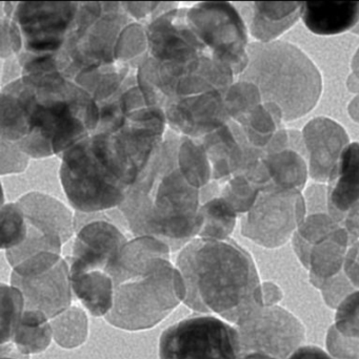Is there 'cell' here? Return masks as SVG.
Returning a JSON list of instances; mask_svg holds the SVG:
<instances>
[{"instance_id": "obj_43", "label": "cell", "mask_w": 359, "mask_h": 359, "mask_svg": "<svg viewBox=\"0 0 359 359\" xmlns=\"http://www.w3.org/2000/svg\"><path fill=\"white\" fill-rule=\"evenodd\" d=\"M341 226L349 233L350 238H351V244L355 242V241L359 240V203L346 215Z\"/></svg>"}, {"instance_id": "obj_33", "label": "cell", "mask_w": 359, "mask_h": 359, "mask_svg": "<svg viewBox=\"0 0 359 359\" xmlns=\"http://www.w3.org/2000/svg\"><path fill=\"white\" fill-rule=\"evenodd\" d=\"M27 236L25 213L16 203L0 208V250H12L20 246Z\"/></svg>"}, {"instance_id": "obj_41", "label": "cell", "mask_w": 359, "mask_h": 359, "mask_svg": "<svg viewBox=\"0 0 359 359\" xmlns=\"http://www.w3.org/2000/svg\"><path fill=\"white\" fill-rule=\"evenodd\" d=\"M286 359H335L318 346H301Z\"/></svg>"}, {"instance_id": "obj_45", "label": "cell", "mask_w": 359, "mask_h": 359, "mask_svg": "<svg viewBox=\"0 0 359 359\" xmlns=\"http://www.w3.org/2000/svg\"><path fill=\"white\" fill-rule=\"evenodd\" d=\"M349 114L351 116L352 119L359 123V95L350 103L349 105Z\"/></svg>"}, {"instance_id": "obj_42", "label": "cell", "mask_w": 359, "mask_h": 359, "mask_svg": "<svg viewBox=\"0 0 359 359\" xmlns=\"http://www.w3.org/2000/svg\"><path fill=\"white\" fill-rule=\"evenodd\" d=\"M261 295H263V306L278 305L282 301V291L278 285L272 282H266L261 284Z\"/></svg>"}, {"instance_id": "obj_36", "label": "cell", "mask_w": 359, "mask_h": 359, "mask_svg": "<svg viewBox=\"0 0 359 359\" xmlns=\"http://www.w3.org/2000/svg\"><path fill=\"white\" fill-rule=\"evenodd\" d=\"M335 309L332 326L339 335L359 345V289L349 293Z\"/></svg>"}, {"instance_id": "obj_24", "label": "cell", "mask_w": 359, "mask_h": 359, "mask_svg": "<svg viewBox=\"0 0 359 359\" xmlns=\"http://www.w3.org/2000/svg\"><path fill=\"white\" fill-rule=\"evenodd\" d=\"M306 27L318 35H337L353 29L359 22V1L320 0L303 4Z\"/></svg>"}, {"instance_id": "obj_6", "label": "cell", "mask_w": 359, "mask_h": 359, "mask_svg": "<svg viewBox=\"0 0 359 359\" xmlns=\"http://www.w3.org/2000/svg\"><path fill=\"white\" fill-rule=\"evenodd\" d=\"M129 23L120 2L79 4L73 27L55 58L57 71L73 81L80 74L115 63L116 42Z\"/></svg>"}, {"instance_id": "obj_2", "label": "cell", "mask_w": 359, "mask_h": 359, "mask_svg": "<svg viewBox=\"0 0 359 359\" xmlns=\"http://www.w3.org/2000/svg\"><path fill=\"white\" fill-rule=\"evenodd\" d=\"M175 268L185 289L183 304L193 311L217 314L235 326L263 306L254 259L232 238H193L181 249Z\"/></svg>"}, {"instance_id": "obj_32", "label": "cell", "mask_w": 359, "mask_h": 359, "mask_svg": "<svg viewBox=\"0 0 359 359\" xmlns=\"http://www.w3.org/2000/svg\"><path fill=\"white\" fill-rule=\"evenodd\" d=\"M149 56L147 25L143 22H131L119 34L115 46V61L132 67L141 65V57Z\"/></svg>"}, {"instance_id": "obj_17", "label": "cell", "mask_w": 359, "mask_h": 359, "mask_svg": "<svg viewBox=\"0 0 359 359\" xmlns=\"http://www.w3.org/2000/svg\"><path fill=\"white\" fill-rule=\"evenodd\" d=\"M226 90H214L169 101L167 123L175 134L200 139L231 121L225 104Z\"/></svg>"}, {"instance_id": "obj_5", "label": "cell", "mask_w": 359, "mask_h": 359, "mask_svg": "<svg viewBox=\"0 0 359 359\" xmlns=\"http://www.w3.org/2000/svg\"><path fill=\"white\" fill-rule=\"evenodd\" d=\"M114 299L105 320L126 331L148 330L164 320L185 297L170 257L137 262L113 276Z\"/></svg>"}, {"instance_id": "obj_40", "label": "cell", "mask_w": 359, "mask_h": 359, "mask_svg": "<svg viewBox=\"0 0 359 359\" xmlns=\"http://www.w3.org/2000/svg\"><path fill=\"white\" fill-rule=\"evenodd\" d=\"M343 272L354 289H359V240L352 243L344 262Z\"/></svg>"}, {"instance_id": "obj_3", "label": "cell", "mask_w": 359, "mask_h": 359, "mask_svg": "<svg viewBox=\"0 0 359 359\" xmlns=\"http://www.w3.org/2000/svg\"><path fill=\"white\" fill-rule=\"evenodd\" d=\"M179 135L171 134L156 149L119 209L136 236H153L171 250L183 248L200 228V190L177 164Z\"/></svg>"}, {"instance_id": "obj_46", "label": "cell", "mask_w": 359, "mask_h": 359, "mask_svg": "<svg viewBox=\"0 0 359 359\" xmlns=\"http://www.w3.org/2000/svg\"><path fill=\"white\" fill-rule=\"evenodd\" d=\"M240 359H275L267 354L257 353V352H252V353L242 354Z\"/></svg>"}, {"instance_id": "obj_38", "label": "cell", "mask_w": 359, "mask_h": 359, "mask_svg": "<svg viewBox=\"0 0 359 359\" xmlns=\"http://www.w3.org/2000/svg\"><path fill=\"white\" fill-rule=\"evenodd\" d=\"M326 347L335 359H359V345L339 335L331 326L327 333Z\"/></svg>"}, {"instance_id": "obj_1", "label": "cell", "mask_w": 359, "mask_h": 359, "mask_svg": "<svg viewBox=\"0 0 359 359\" xmlns=\"http://www.w3.org/2000/svg\"><path fill=\"white\" fill-rule=\"evenodd\" d=\"M98 122L92 96L59 72L22 74L0 90V137L29 158L65 153Z\"/></svg>"}, {"instance_id": "obj_12", "label": "cell", "mask_w": 359, "mask_h": 359, "mask_svg": "<svg viewBox=\"0 0 359 359\" xmlns=\"http://www.w3.org/2000/svg\"><path fill=\"white\" fill-rule=\"evenodd\" d=\"M307 215V205L299 190L268 186L242 219V236L265 248L286 244Z\"/></svg>"}, {"instance_id": "obj_21", "label": "cell", "mask_w": 359, "mask_h": 359, "mask_svg": "<svg viewBox=\"0 0 359 359\" xmlns=\"http://www.w3.org/2000/svg\"><path fill=\"white\" fill-rule=\"evenodd\" d=\"M359 203V143L348 145L331 175L327 187L329 215L343 224Z\"/></svg>"}, {"instance_id": "obj_16", "label": "cell", "mask_w": 359, "mask_h": 359, "mask_svg": "<svg viewBox=\"0 0 359 359\" xmlns=\"http://www.w3.org/2000/svg\"><path fill=\"white\" fill-rule=\"evenodd\" d=\"M126 243V236L110 222L97 219L86 224L77 232L71 257L65 259L70 273L86 271L111 273Z\"/></svg>"}, {"instance_id": "obj_34", "label": "cell", "mask_w": 359, "mask_h": 359, "mask_svg": "<svg viewBox=\"0 0 359 359\" xmlns=\"http://www.w3.org/2000/svg\"><path fill=\"white\" fill-rule=\"evenodd\" d=\"M261 103V93L251 82L237 80L225 92L226 109L230 119L234 122L248 115Z\"/></svg>"}, {"instance_id": "obj_39", "label": "cell", "mask_w": 359, "mask_h": 359, "mask_svg": "<svg viewBox=\"0 0 359 359\" xmlns=\"http://www.w3.org/2000/svg\"><path fill=\"white\" fill-rule=\"evenodd\" d=\"M162 4V2H122V4L129 16L134 17L137 20H143L149 16L155 18L162 13L167 12L164 8L170 10L164 6L168 4H164V6H159Z\"/></svg>"}, {"instance_id": "obj_14", "label": "cell", "mask_w": 359, "mask_h": 359, "mask_svg": "<svg viewBox=\"0 0 359 359\" xmlns=\"http://www.w3.org/2000/svg\"><path fill=\"white\" fill-rule=\"evenodd\" d=\"M187 8H172L147 25L149 56L162 65L181 67L208 52L185 18Z\"/></svg>"}, {"instance_id": "obj_37", "label": "cell", "mask_w": 359, "mask_h": 359, "mask_svg": "<svg viewBox=\"0 0 359 359\" xmlns=\"http://www.w3.org/2000/svg\"><path fill=\"white\" fill-rule=\"evenodd\" d=\"M29 157L0 137V176L25 172Z\"/></svg>"}, {"instance_id": "obj_4", "label": "cell", "mask_w": 359, "mask_h": 359, "mask_svg": "<svg viewBox=\"0 0 359 359\" xmlns=\"http://www.w3.org/2000/svg\"><path fill=\"white\" fill-rule=\"evenodd\" d=\"M254 84L263 103H273L284 122L309 114L320 101L322 76L311 59L289 42H252L248 46V65L238 76Z\"/></svg>"}, {"instance_id": "obj_8", "label": "cell", "mask_w": 359, "mask_h": 359, "mask_svg": "<svg viewBox=\"0 0 359 359\" xmlns=\"http://www.w3.org/2000/svg\"><path fill=\"white\" fill-rule=\"evenodd\" d=\"M6 14L19 33L18 59L56 58L73 27L79 2H17ZM56 63V62H55Z\"/></svg>"}, {"instance_id": "obj_22", "label": "cell", "mask_w": 359, "mask_h": 359, "mask_svg": "<svg viewBox=\"0 0 359 359\" xmlns=\"http://www.w3.org/2000/svg\"><path fill=\"white\" fill-rule=\"evenodd\" d=\"M351 238L347 230L339 225L328 236L318 240L306 251L301 257V263L310 271V278L318 289L327 280L343 271L344 262Z\"/></svg>"}, {"instance_id": "obj_28", "label": "cell", "mask_w": 359, "mask_h": 359, "mask_svg": "<svg viewBox=\"0 0 359 359\" xmlns=\"http://www.w3.org/2000/svg\"><path fill=\"white\" fill-rule=\"evenodd\" d=\"M23 311L25 302L20 291L11 284L0 283V356L22 359L15 352L13 339Z\"/></svg>"}, {"instance_id": "obj_7", "label": "cell", "mask_w": 359, "mask_h": 359, "mask_svg": "<svg viewBox=\"0 0 359 359\" xmlns=\"http://www.w3.org/2000/svg\"><path fill=\"white\" fill-rule=\"evenodd\" d=\"M59 177L70 204L80 212L119 207L128 191L95 153L90 136L63 154Z\"/></svg>"}, {"instance_id": "obj_48", "label": "cell", "mask_w": 359, "mask_h": 359, "mask_svg": "<svg viewBox=\"0 0 359 359\" xmlns=\"http://www.w3.org/2000/svg\"><path fill=\"white\" fill-rule=\"evenodd\" d=\"M352 31H353V33L358 34L359 35V22L358 23V25H356V27H354L353 29H352Z\"/></svg>"}, {"instance_id": "obj_13", "label": "cell", "mask_w": 359, "mask_h": 359, "mask_svg": "<svg viewBox=\"0 0 359 359\" xmlns=\"http://www.w3.org/2000/svg\"><path fill=\"white\" fill-rule=\"evenodd\" d=\"M235 328L240 334V355L257 352L286 359L306 341L303 323L278 305L257 308L240 320Z\"/></svg>"}, {"instance_id": "obj_11", "label": "cell", "mask_w": 359, "mask_h": 359, "mask_svg": "<svg viewBox=\"0 0 359 359\" xmlns=\"http://www.w3.org/2000/svg\"><path fill=\"white\" fill-rule=\"evenodd\" d=\"M11 285L22 294L25 309L39 310L50 320L72 306L69 265L57 253L44 251L15 266Z\"/></svg>"}, {"instance_id": "obj_27", "label": "cell", "mask_w": 359, "mask_h": 359, "mask_svg": "<svg viewBox=\"0 0 359 359\" xmlns=\"http://www.w3.org/2000/svg\"><path fill=\"white\" fill-rule=\"evenodd\" d=\"M247 140L255 149H263L278 130H282V111L273 103H261L238 120Z\"/></svg>"}, {"instance_id": "obj_29", "label": "cell", "mask_w": 359, "mask_h": 359, "mask_svg": "<svg viewBox=\"0 0 359 359\" xmlns=\"http://www.w3.org/2000/svg\"><path fill=\"white\" fill-rule=\"evenodd\" d=\"M200 228L196 238L225 241L233 233L237 213L221 196H213L200 206Z\"/></svg>"}, {"instance_id": "obj_25", "label": "cell", "mask_w": 359, "mask_h": 359, "mask_svg": "<svg viewBox=\"0 0 359 359\" xmlns=\"http://www.w3.org/2000/svg\"><path fill=\"white\" fill-rule=\"evenodd\" d=\"M70 280L73 295L93 316L105 318L111 311L114 282L109 273L103 271L76 272L70 273Z\"/></svg>"}, {"instance_id": "obj_23", "label": "cell", "mask_w": 359, "mask_h": 359, "mask_svg": "<svg viewBox=\"0 0 359 359\" xmlns=\"http://www.w3.org/2000/svg\"><path fill=\"white\" fill-rule=\"evenodd\" d=\"M303 2H250L244 8L249 29L259 42L275 41L301 16Z\"/></svg>"}, {"instance_id": "obj_35", "label": "cell", "mask_w": 359, "mask_h": 359, "mask_svg": "<svg viewBox=\"0 0 359 359\" xmlns=\"http://www.w3.org/2000/svg\"><path fill=\"white\" fill-rule=\"evenodd\" d=\"M217 185L219 187L218 196L223 198L237 215L248 212L261 191L256 185L242 175L231 177Z\"/></svg>"}, {"instance_id": "obj_19", "label": "cell", "mask_w": 359, "mask_h": 359, "mask_svg": "<svg viewBox=\"0 0 359 359\" xmlns=\"http://www.w3.org/2000/svg\"><path fill=\"white\" fill-rule=\"evenodd\" d=\"M310 177L318 183L330 179L341 153L349 145L345 128L327 117L314 118L301 133Z\"/></svg>"}, {"instance_id": "obj_18", "label": "cell", "mask_w": 359, "mask_h": 359, "mask_svg": "<svg viewBox=\"0 0 359 359\" xmlns=\"http://www.w3.org/2000/svg\"><path fill=\"white\" fill-rule=\"evenodd\" d=\"M263 151L269 186L303 191L309 170L301 133L282 128Z\"/></svg>"}, {"instance_id": "obj_44", "label": "cell", "mask_w": 359, "mask_h": 359, "mask_svg": "<svg viewBox=\"0 0 359 359\" xmlns=\"http://www.w3.org/2000/svg\"><path fill=\"white\" fill-rule=\"evenodd\" d=\"M348 88L351 92H359V48L352 59V74L348 79Z\"/></svg>"}, {"instance_id": "obj_20", "label": "cell", "mask_w": 359, "mask_h": 359, "mask_svg": "<svg viewBox=\"0 0 359 359\" xmlns=\"http://www.w3.org/2000/svg\"><path fill=\"white\" fill-rule=\"evenodd\" d=\"M17 204L22 209L27 226L53 240L65 244L73 236L75 221L65 204L41 192H30Z\"/></svg>"}, {"instance_id": "obj_31", "label": "cell", "mask_w": 359, "mask_h": 359, "mask_svg": "<svg viewBox=\"0 0 359 359\" xmlns=\"http://www.w3.org/2000/svg\"><path fill=\"white\" fill-rule=\"evenodd\" d=\"M50 323L53 341L63 349H75L88 339L89 320L81 308L71 306Z\"/></svg>"}, {"instance_id": "obj_47", "label": "cell", "mask_w": 359, "mask_h": 359, "mask_svg": "<svg viewBox=\"0 0 359 359\" xmlns=\"http://www.w3.org/2000/svg\"><path fill=\"white\" fill-rule=\"evenodd\" d=\"M4 205V188H2L1 182H0V208Z\"/></svg>"}, {"instance_id": "obj_26", "label": "cell", "mask_w": 359, "mask_h": 359, "mask_svg": "<svg viewBox=\"0 0 359 359\" xmlns=\"http://www.w3.org/2000/svg\"><path fill=\"white\" fill-rule=\"evenodd\" d=\"M52 341L50 318L39 310L25 309L13 339L15 352L22 359H30L46 351Z\"/></svg>"}, {"instance_id": "obj_15", "label": "cell", "mask_w": 359, "mask_h": 359, "mask_svg": "<svg viewBox=\"0 0 359 359\" xmlns=\"http://www.w3.org/2000/svg\"><path fill=\"white\" fill-rule=\"evenodd\" d=\"M198 140L206 151L214 183H223L237 175L248 178L263 157V149L253 147L240 126L232 120Z\"/></svg>"}, {"instance_id": "obj_9", "label": "cell", "mask_w": 359, "mask_h": 359, "mask_svg": "<svg viewBox=\"0 0 359 359\" xmlns=\"http://www.w3.org/2000/svg\"><path fill=\"white\" fill-rule=\"evenodd\" d=\"M158 352L160 359H240V334L217 316H191L162 333Z\"/></svg>"}, {"instance_id": "obj_30", "label": "cell", "mask_w": 359, "mask_h": 359, "mask_svg": "<svg viewBox=\"0 0 359 359\" xmlns=\"http://www.w3.org/2000/svg\"><path fill=\"white\" fill-rule=\"evenodd\" d=\"M177 164L185 180L197 189H202L212 181L210 162L198 139L179 136Z\"/></svg>"}, {"instance_id": "obj_49", "label": "cell", "mask_w": 359, "mask_h": 359, "mask_svg": "<svg viewBox=\"0 0 359 359\" xmlns=\"http://www.w3.org/2000/svg\"><path fill=\"white\" fill-rule=\"evenodd\" d=\"M0 359H20V358H11V356H0Z\"/></svg>"}, {"instance_id": "obj_10", "label": "cell", "mask_w": 359, "mask_h": 359, "mask_svg": "<svg viewBox=\"0 0 359 359\" xmlns=\"http://www.w3.org/2000/svg\"><path fill=\"white\" fill-rule=\"evenodd\" d=\"M188 25L208 52L240 76L248 65V29L229 2H202L185 12Z\"/></svg>"}]
</instances>
